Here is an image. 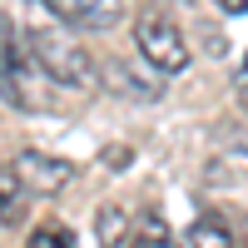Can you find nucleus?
<instances>
[{
    "label": "nucleus",
    "mask_w": 248,
    "mask_h": 248,
    "mask_svg": "<svg viewBox=\"0 0 248 248\" xmlns=\"http://www.w3.org/2000/svg\"><path fill=\"white\" fill-rule=\"evenodd\" d=\"M25 45H30L35 65H40V75H45L50 85L94 90L99 65L90 60V50H85V45H79V40L70 35V25H60L55 15H50V25H30V30H25Z\"/></svg>",
    "instance_id": "nucleus-1"
},
{
    "label": "nucleus",
    "mask_w": 248,
    "mask_h": 248,
    "mask_svg": "<svg viewBox=\"0 0 248 248\" xmlns=\"http://www.w3.org/2000/svg\"><path fill=\"white\" fill-rule=\"evenodd\" d=\"M134 233V223H129V209H119V203H105V209L94 214V238L99 248H124Z\"/></svg>",
    "instance_id": "nucleus-8"
},
{
    "label": "nucleus",
    "mask_w": 248,
    "mask_h": 248,
    "mask_svg": "<svg viewBox=\"0 0 248 248\" xmlns=\"http://www.w3.org/2000/svg\"><path fill=\"white\" fill-rule=\"evenodd\" d=\"M99 85L124 94V99H134V105H154V99L164 94L159 75H139L134 65H124V60H105V65H99Z\"/></svg>",
    "instance_id": "nucleus-6"
},
{
    "label": "nucleus",
    "mask_w": 248,
    "mask_h": 248,
    "mask_svg": "<svg viewBox=\"0 0 248 248\" xmlns=\"http://www.w3.org/2000/svg\"><path fill=\"white\" fill-rule=\"evenodd\" d=\"M25 248H79L70 229H60V223H40V229H30Z\"/></svg>",
    "instance_id": "nucleus-11"
},
{
    "label": "nucleus",
    "mask_w": 248,
    "mask_h": 248,
    "mask_svg": "<svg viewBox=\"0 0 248 248\" xmlns=\"http://www.w3.org/2000/svg\"><path fill=\"white\" fill-rule=\"evenodd\" d=\"M35 75H40V65L25 45V35L15 30L10 15H0V99L10 109H45V94H40Z\"/></svg>",
    "instance_id": "nucleus-3"
},
{
    "label": "nucleus",
    "mask_w": 248,
    "mask_h": 248,
    "mask_svg": "<svg viewBox=\"0 0 248 248\" xmlns=\"http://www.w3.org/2000/svg\"><path fill=\"white\" fill-rule=\"evenodd\" d=\"M189 248H238V229L223 214H199L189 223Z\"/></svg>",
    "instance_id": "nucleus-7"
},
{
    "label": "nucleus",
    "mask_w": 248,
    "mask_h": 248,
    "mask_svg": "<svg viewBox=\"0 0 248 248\" xmlns=\"http://www.w3.org/2000/svg\"><path fill=\"white\" fill-rule=\"evenodd\" d=\"M238 149H243V154H248V134H243V139H238Z\"/></svg>",
    "instance_id": "nucleus-14"
},
{
    "label": "nucleus",
    "mask_w": 248,
    "mask_h": 248,
    "mask_svg": "<svg viewBox=\"0 0 248 248\" xmlns=\"http://www.w3.org/2000/svg\"><path fill=\"white\" fill-rule=\"evenodd\" d=\"M238 79H248V65H243V75H238Z\"/></svg>",
    "instance_id": "nucleus-15"
},
{
    "label": "nucleus",
    "mask_w": 248,
    "mask_h": 248,
    "mask_svg": "<svg viewBox=\"0 0 248 248\" xmlns=\"http://www.w3.org/2000/svg\"><path fill=\"white\" fill-rule=\"evenodd\" d=\"M20 189H25V184H20V174L0 164V218H5V223H15L20 209H25V203H20Z\"/></svg>",
    "instance_id": "nucleus-10"
},
{
    "label": "nucleus",
    "mask_w": 248,
    "mask_h": 248,
    "mask_svg": "<svg viewBox=\"0 0 248 248\" xmlns=\"http://www.w3.org/2000/svg\"><path fill=\"white\" fill-rule=\"evenodd\" d=\"M15 174H20V184L25 189H35V194H65L70 184H75V164L70 159H55V154H40V149H25L15 159Z\"/></svg>",
    "instance_id": "nucleus-4"
},
{
    "label": "nucleus",
    "mask_w": 248,
    "mask_h": 248,
    "mask_svg": "<svg viewBox=\"0 0 248 248\" xmlns=\"http://www.w3.org/2000/svg\"><path fill=\"white\" fill-rule=\"evenodd\" d=\"M60 25H75V30H109L119 10H124V0H40Z\"/></svg>",
    "instance_id": "nucleus-5"
},
{
    "label": "nucleus",
    "mask_w": 248,
    "mask_h": 248,
    "mask_svg": "<svg viewBox=\"0 0 248 248\" xmlns=\"http://www.w3.org/2000/svg\"><path fill=\"white\" fill-rule=\"evenodd\" d=\"M124 248H179V243H174L169 223H164L159 214H144V218L134 223V233H129V243H124Z\"/></svg>",
    "instance_id": "nucleus-9"
},
{
    "label": "nucleus",
    "mask_w": 248,
    "mask_h": 248,
    "mask_svg": "<svg viewBox=\"0 0 248 248\" xmlns=\"http://www.w3.org/2000/svg\"><path fill=\"white\" fill-rule=\"evenodd\" d=\"M238 105L248 109V79H238Z\"/></svg>",
    "instance_id": "nucleus-13"
},
{
    "label": "nucleus",
    "mask_w": 248,
    "mask_h": 248,
    "mask_svg": "<svg viewBox=\"0 0 248 248\" xmlns=\"http://www.w3.org/2000/svg\"><path fill=\"white\" fill-rule=\"evenodd\" d=\"M129 30H134V45H139L144 65H149L154 75H184V70H189L184 30H179V20L164 5H139V15H134Z\"/></svg>",
    "instance_id": "nucleus-2"
},
{
    "label": "nucleus",
    "mask_w": 248,
    "mask_h": 248,
    "mask_svg": "<svg viewBox=\"0 0 248 248\" xmlns=\"http://www.w3.org/2000/svg\"><path fill=\"white\" fill-rule=\"evenodd\" d=\"M218 5L229 10V15H243V10H248V0H218Z\"/></svg>",
    "instance_id": "nucleus-12"
}]
</instances>
